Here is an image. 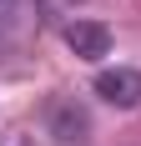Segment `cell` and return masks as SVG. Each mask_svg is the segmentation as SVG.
<instances>
[{
	"label": "cell",
	"instance_id": "obj_1",
	"mask_svg": "<svg viewBox=\"0 0 141 146\" xmlns=\"http://www.w3.org/2000/svg\"><path fill=\"white\" fill-rule=\"evenodd\" d=\"M96 96L106 106H116V111H131V106H141V71H131V66H111V71L96 76Z\"/></svg>",
	"mask_w": 141,
	"mask_h": 146
},
{
	"label": "cell",
	"instance_id": "obj_2",
	"mask_svg": "<svg viewBox=\"0 0 141 146\" xmlns=\"http://www.w3.org/2000/svg\"><path fill=\"white\" fill-rule=\"evenodd\" d=\"M66 45L76 60H101L111 50V30L101 25V20H70L66 25Z\"/></svg>",
	"mask_w": 141,
	"mask_h": 146
},
{
	"label": "cell",
	"instance_id": "obj_3",
	"mask_svg": "<svg viewBox=\"0 0 141 146\" xmlns=\"http://www.w3.org/2000/svg\"><path fill=\"white\" fill-rule=\"evenodd\" d=\"M51 136H61V141H86V136H91L86 106L70 101V96H56V101H51Z\"/></svg>",
	"mask_w": 141,
	"mask_h": 146
},
{
	"label": "cell",
	"instance_id": "obj_4",
	"mask_svg": "<svg viewBox=\"0 0 141 146\" xmlns=\"http://www.w3.org/2000/svg\"><path fill=\"white\" fill-rule=\"evenodd\" d=\"M0 146H41V141H35L30 131H5V136H0Z\"/></svg>",
	"mask_w": 141,
	"mask_h": 146
}]
</instances>
